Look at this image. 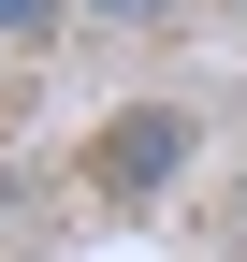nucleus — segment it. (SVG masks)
Listing matches in <instances>:
<instances>
[{"mask_svg": "<svg viewBox=\"0 0 247 262\" xmlns=\"http://www.w3.org/2000/svg\"><path fill=\"white\" fill-rule=\"evenodd\" d=\"M233 15H247V0H233Z\"/></svg>", "mask_w": 247, "mask_h": 262, "instance_id": "39448f33", "label": "nucleus"}, {"mask_svg": "<svg viewBox=\"0 0 247 262\" xmlns=\"http://www.w3.org/2000/svg\"><path fill=\"white\" fill-rule=\"evenodd\" d=\"M58 29H73V0H0V44H15V58H29V44H58Z\"/></svg>", "mask_w": 247, "mask_h": 262, "instance_id": "f03ea898", "label": "nucleus"}, {"mask_svg": "<svg viewBox=\"0 0 247 262\" xmlns=\"http://www.w3.org/2000/svg\"><path fill=\"white\" fill-rule=\"evenodd\" d=\"M189 160H204V117H189V102H131V117H102V131H87V189H102L116 219H131V204H160Z\"/></svg>", "mask_w": 247, "mask_h": 262, "instance_id": "f257e3e1", "label": "nucleus"}, {"mask_svg": "<svg viewBox=\"0 0 247 262\" xmlns=\"http://www.w3.org/2000/svg\"><path fill=\"white\" fill-rule=\"evenodd\" d=\"M189 0H73V29H175Z\"/></svg>", "mask_w": 247, "mask_h": 262, "instance_id": "7ed1b4c3", "label": "nucleus"}, {"mask_svg": "<svg viewBox=\"0 0 247 262\" xmlns=\"http://www.w3.org/2000/svg\"><path fill=\"white\" fill-rule=\"evenodd\" d=\"M0 58H15V44H0Z\"/></svg>", "mask_w": 247, "mask_h": 262, "instance_id": "20e7f679", "label": "nucleus"}]
</instances>
